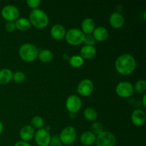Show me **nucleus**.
Returning a JSON list of instances; mask_svg holds the SVG:
<instances>
[{
  "instance_id": "c9c22d12",
  "label": "nucleus",
  "mask_w": 146,
  "mask_h": 146,
  "mask_svg": "<svg viewBox=\"0 0 146 146\" xmlns=\"http://www.w3.org/2000/svg\"><path fill=\"white\" fill-rule=\"evenodd\" d=\"M66 146H74V145H66Z\"/></svg>"
},
{
  "instance_id": "393cba45",
  "label": "nucleus",
  "mask_w": 146,
  "mask_h": 146,
  "mask_svg": "<svg viewBox=\"0 0 146 146\" xmlns=\"http://www.w3.org/2000/svg\"><path fill=\"white\" fill-rule=\"evenodd\" d=\"M31 125H32V128H37V129H41L43 128L44 125V121L41 117L38 116V115H36V116L33 117L31 121Z\"/></svg>"
},
{
  "instance_id": "6e6552de",
  "label": "nucleus",
  "mask_w": 146,
  "mask_h": 146,
  "mask_svg": "<svg viewBox=\"0 0 146 146\" xmlns=\"http://www.w3.org/2000/svg\"><path fill=\"white\" fill-rule=\"evenodd\" d=\"M1 16L7 21H17L19 17V11L14 5H7L1 9Z\"/></svg>"
},
{
  "instance_id": "6ab92c4d",
  "label": "nucleus",
  "mask_w": 146,
  "mask_h": 146,
  "mask_svg": "<svg viewBox=\"0 0 146 146\" xmlns=\"http://www.w3.org/2000/svg\"><path fill=\"white\" fill-rule=\"evenodd\" d=\"M96 136L91 131H86L81 134L80 141L84 145L90 146L96 142Z\"/></svg>"
},
{
  "instance_id": "7c9ffc66",
  "label": "nucleus",
  "mask_w": 146,
  "mask_h": 146,
  "mask_svg": "<svg viewBox=\"0 0 146 146\" xmlns=\"http://www.w3.org/2000/svg\"><path fill=\"white\" fill-rule=\"evenodd\" d=\"M84 42L86 44V46H94L96 44V40L93 36L86 35Z\"/></svg>"
},
{
  "instance_id": "7ed1b4c3",
  "label": "nucleus",
  "mask_w": 146,
  "mask_h": 146,
  "mask_svg": "<svg viewBox=\"0 0 146 146\" xmlns=\"http://www.w3.org/2000/svg\"><path fill=\"white\" fill-rule=\"evenodd\" d=\"M19 54L23 61L31 62L38 58V50L34 44L27 43L20 46L19 49Z\"/></svg>"
},
{
  "instance_id": "aec40b11",
  "label": "nucleus",
  "mask_w": 146,
  "mask_h": 146,
  "mask_svg": "<svg viewBox=\"0 0 146 146\" xmlns=\"http://www.w3.org/2000/svg\"><path fill=\"white\" fill-rule=\"evenodd\" d=\"M13 73L8 68L0 70V84H7L12 80Z\"/></svg>"
},
{
  "instance_id": "c756f323",
  "label": "nucleus",
  "mask_w": 146,
  "mask_h": 146,
  "mask_svg": "<svg viewBox=\"0 0 146 146\" xmlns=\"http://www.w3.org/2000/svg\"><path fill=\"white\" fill-rule=\"evenodd\" d=\"M27 4L29 6V7L33 9V10H34L38 9V6L41 4V1L40 0H27Z\"/></svg>"
},
{
  "instance_id": "dca6fc26",
  "label": "nucleus",
  "mask_w": 146,
  "mask_h": 146,
  "mask_svg": "<svg viewBox=\"0 0 146 146\" xmlns=\"http://www.w3.org/2000/svg\"><path fill=\"white\" fill-rule=\"evenodd\" d=\"M35 135V131L34 128H32L31 125H24L22 127L19 132V136L22 141H29L34 138Z\"/></svg>"
},
{
  "instance_id": "bb28decb",
  "label": "nucleus",
  "mask_w": 146,
  "mask_h": 146,
  "mask_svg": "<svg viewBox=\"0 0 146 146\" xmlns=\"http://www.w3.org/2000/svg\"><path fill=\"white\" fill-rule=\"evenodd\" d=\"M91 132L94 134V135H98L104 131V126H103L102 123L99 122H94V123L91 125Z\"/></svg>"
},
{
  "instance_id": "f3484780",
  "label": "nucleus",
  "mask_w": 146,
  "mask_h": 146,
  "mask_svg": "<svg viewBox=\"0 0 146 146\" xmlns=\"http://www.w3.org/2000/svg\"><path fill=\"white\" fill-rule=\"evenodd\" d=\"M93 36L95 38L96 41L102 42L108 38V31L105 27H98L94 29V32H93Z\"/></svg>"
},
{
  "instance_id": "39448f33",
  "label": "nucleus",
  "mask_w": 146,
  "mask_h": 146,
  "mask_svg": "<svg viewBox=\"0 0 146 146\" xmlns=\"http://www.w3.org/2000/svg\"><path fill=\"white\" fill-rule=\"evenodd\" d=\"M115 135L109 131H103L98 134L96 139L97 146H115Z\"/></svg>"
},
{
  "instance_id": "4be33fe9",
  "label": "nucleus",
  "mask_w": 146,
  "mask_h": 146,
  "mask_svg": "<svg viewBox=\"0 0 146 146\" xmlns=\"http://www.w3.org/2000/svg\"><path fill=\"white\" fill-rule=\"evenodd\" d=\"M16 29L21 31H25L31 28L29 20L26 18H19L15 22Z\"/></svg>"
},
{
  "instance_id": "c85d7f7f",
  "label": "nucleus",
  "mask_w": 146,
  "mask_h": 146,
  "mask_svg": "<svg viewBox=\"0 0 146 146\" xmlns=\"http://www.w3.org/2000/svg\"><path fill=\"white\" fill-rule=\"evenodd\" d=\"M48 146H62V143H61V140H60L59 136L56 135L51 137L50 144Z\"/></svg>"
},
{
  "instance_id": "ddd939ff",
  "label": "nucleus",
  "mask_w": 146,
  "mask_h": 146,
  "mask_svg": "<svg viewBox=\"0 0 146 146\" xmlns=\"http://www.w3.org/2000/svg\"><path fill=\"white\" fill-rule=\"evenodd\" d=\"M109 24L114 29H120L123 27L125 24V19L119 12H114L110 16Z\"/></svg>"
},
{
  "instance_id": "cd10ccee",
  "label": "nucleus",
  "mask_w": 146,
  "mask_h": 146,
  "mask_svg": "<svg viewBox=\"0 0 146 146\" xmlns=\"http://www.w3.org/2000/svg\"><path fill=\"white\" fill-rule=\"evenodd\" d=\"M25 74H24L21 71H17L14 74H13V77L12 79L15 81L16 83H18V84H21V83L24 82L25 81Z\"/></svg>"
},
{
  "instance_id": "f03ea898",
  "label": "nucleus",
  "mask_w": 146,
  "mask_h": 146,
  "mask_svg": "<svg viewBox=\"0 0 146 146\" xmlns=\"http://www.w3.org/2000/svg\"><path fill=\"white\" fill-rule=\"evenodd\" d=\"M29 20L31 23V25L37 29L45 28L49 23L48 15L43 10L39 9H34L30 13Z\"/></svg>"
},
{
  "instance_id": "f257e3e1",
  "label": "nucleus",
  "mask_w": 146,
  "mask_h": 146,
  "mask_svg": "<svg viewBox=\"0 0 146 146\" xmlns=\"http://www.w3.org/2000/svg\"><path fill=\"white\" fill-rule=\"evenodd\" d=\"M115 67L116 71L121 75H130L135 70L136 61L131 54H122L115 60Z\"/></svg>"
},
{
  "instance_id": "20e7f679",
  "label": "nucleus",
  "mask_w": 146,
  "mask_h": 146,
  "mask_svg": "<svg viewBox=\"0 0 146 146\" xmlns=\"http://www.w3.org/2000/svg\"><path fill=\"white\" fill-rule=\"evenodd\" d=\"M85 34L81 29L74 28L71 29L66 32L65 36L66 41L72 46H78L84 43Z\"/></svg>"
},
{
  "instance_id": "9d476101",
  "label": "nucleus",
  "mask_w": 146,
  "mask_h": 146,
  "mask_svg": "<svg viewBox=\"0 0 146 146\" xmlns=\"http://www.w3.org/2000/svg\"><path fill=\"white\" fill-rule=\"evenodd\" d=\"M36 143L38 146H48L51 141V135L46 129H38L34 135Z\"/></svg>"
},
{
  "instance_id": "a211bd4d",
  "label": "nucleus",
  "mask_w": 146,
  "mask_h": 146,
  "mask_svg": "<svg viewBox=\"0 0 146 146\" xmlns=\"http://www.w3.org/2000/svg\"><path fill=\"white\" fill-rule=\"evenodd\" d=\"M96 49L92 46H84L81 48L80 54L84 59H91L96 55Z\"/></svg>"
},
{
  "instance_id": "423d86ee",
  "label": "nucleus",
  "mask_w": 146,
  "mask_h": 146,
  "mask_svg": "<svg viewBox=\"0 0 146 146\" xmlns=\"http://www.w3.org/2000/svg\"><path fill=\"white\" fill-rule=\"evenodd\" d=\"M58 136L62 143L67 145H71L76 138L77 133L74 127L67 126L61 131Z\"/></svg>"
},
{
  "instance_id": "b1692460",
  "label": "nucleus",
  "mask_w": 146,
  "mask_h": 146,
  "mask_svg": "<svg viewBox=\"0 0 146 146\" xmlns=\"http://www.w3.org/2000/svg\"><path fill=\"white\" fill-rule=\"evenodd\" d=\"M84 64V59L78 55H74L69 58V64L74 68H80Z\"/></svg>"
},
{
  "instance_id": "72a5a7b5",
  "label": "nucleus",
  "mask_w": 146,
  "mask_h": 146,
  "mask_svg": "<svg viewBox=\"0 0 146 146\" xmlns=\"http://www.w3.org/2000/svg\"><path fill=\"white\" fill-rule=\"evenodd\" d=\"M145 98H146V94H144V96H143V105L144 107L146 106V101H145Z\"/></svg>"
},
{
  "instance_id": "1a4fd4ad",
  "label": "nucleus",
  "mask_w": 146,
  "mask_h": 146,
  "mask_svg": "<svg viewBox=\"0 0 146 146\" xmlns=\"http://www.w3.org/2000/svg\"><path fill=\"white\" fill-rule=\"evenodd\" d=\"M81 106H82V102L81 98L76 95L69 96L66 101V107L71 113H76L79 111Z\"/></svg>"
},
{
  "instance_id": "a878e982",
  "label": "nucleus",
  "mask_w": 146,
  "mask_h": 146,
  "mask_svg": "<svg viewBox=\"0 0 146 146\" xmlns=\"http://www.w3.org/2000/svg\"><path fill=\"white\" fill-rule=\"evenodd\" d=\"M134 91L138 94H143L146 91V82L145 80H138L133 86Z\"/></svg>"
},
{
  "instance_id": "0eeeda50",
  "label": "nucleus",
  "mask_w": 146,
  "mask_h": 146,
  "mask_svg": "<svg viewBox=\"0 0 146 146\" xmlns=\"http://www.w3.org/2000/svg\"><path fill=\"white\" fill-rule=\"evenodd\" d=\"M115 93L121 98H129L134 94L133 86L127 81L120 82L115 87Z\"/></svg>"
},
{
  "instance_id": "2f4dec72",
  "label": "nucleus",
  "mask_w": 146,
  "mask_h": 146,
  "mask_svg": "<svg viewBox=\"0 0 146 146\" xmlns=\"http://www.w3.org/2000/svg\"><path fill=\"white\" fill-rule=\"evenodd\" d=\"M5 29L8 32H12L16 29L15 22L14 21H7L5 24Z\"/></svg>"
},
{
  "instance_id": "2eb2a0df",
  "label": "nucleus",
  "mask_w": 146,
  "mask_h": 146,
  "mask_svg": "<svg viewBox=\"0 0 146 146\" xmlns=\"http://www.w3.org/2000/svg\"><path fill=\"white\" fill-rule=\"evenodd\" d=\"M96 28V23L93 19L86 18L83 20L81 23V31L84 34L86 35H91L93 34L94 29Z\"/></svg>"
},
{
  "instance_id": "f8f14e48",
  "label": "nucleus",
  "mask_w": 146,
  "mask_h": 146,
  "mask_svg": "<svg viewBox=\"0 0 146 146\" xmlns=\"http://www.w3.org/2000/svg\"><path fill=\"white\" fill-rule=\"evenodd\" d=\"M146 121L145 113L143 110L136 109L131 114V121L135 126H142Z\"/></svg>"
},
{
  "instance_id": "f704fd0d",
  "label": "nucleus",
  "mask_w": 146,
  "mask_h": 146,
  "mask_svg": "<svg viewBox=\"0 0 146 146\" xmlns=\"http://www.w3.org/2000/svg\"><path fill=\"white\" fill-rule=\"evenodd\" d=\"M3 129H4V126H3L2 123H1V121H0V135H1V134L2 133Z\"/></svg>"
},
{
  "instance_id": "412c9836",
  "label": "nucleus",
  "mask_w": 146,
  "mask_h": 146,
  "mask_svg": "<svg viewBox=\"0 0 146 146\" xmlns=\"http://www.w3.org/2000/svg\"><path fill=\"white\" fill-rule=\"evenodd\" d=\"M38 58L41 62L50 63L54 58V54L52 51L48 49H44L38 51Z\"/></svg>"
},
{
  "instance_id": "473e14b6",
  "label": "nucleus",
  "mask_w": 146,
  "mask_h": 146,
  "mask_svg": "<svg viewBox=\"0 0 146 146\" xmlns=\"http://www.w3.org/2000/svg\"><path fill=\"white\" fill-rule=\"evenodd\" d=\"M14 146H31L29 143L25 142V141H18L17 143H16Z\"/></svg>"
},
{
  "instance_id": "9b49d317",
  "label": "nucleus",
  "mask_w": 146,
  "mask_h": 146,
  "mask_svg": "<svg viewBox=\"0 0 146 146\" xmlns=\"http://www.w3.org/2000/svg\"><path fill=\"white\" fill-rule=\"evenodd\" d=\"M94 88V84L92 81L89 79L82 80L81 82L78 84V93L82 96H88L91 95V93L93 92Z\"/></svg>"
},
{
  "instance_id": "5701e85b",
  "label": "nucleus",
  "mask_w": 146,
  "mask_h": 146,
  "mask_svg": "<svg viewBox=\"0 0 146 146\" xmlns=\"http://www.w3.org/2000/svg\"><path fill=\"white\" fill-rule=\"evenodd\" d=\"M84 115L86 121L93 122L96 120L97 117H98V113H97L96 111L93 108H87L84 111Z\"/></svg>"
},
{
  "instance_id": "4468645a",
  "label": "nucleus",
  "mask_w": 146,
  "mask_h": 146,
  "mask_svg": "<svg viewBox=\"0 0 146 146\" xmlns=\"http://www.w3.org/2000/svg\"><path fill=\"white\" fill-rule=\"evenodd\" d=\"M51 35L53 38L57 41L62 40L65 38L66 31L65 27L61 24H55L53 26L51 29Z\"/></svg>"
}]
</instances>
